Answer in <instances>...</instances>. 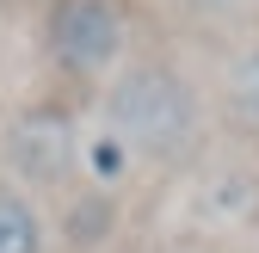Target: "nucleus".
<instances>
[{
	"instance_id": "f257e3e1",
	"label": "nucleus",
	"mask_w": 259,
	"mask_h": 253,
	"mask_svg": "<svg viewBox=\"0 0 259 253\" xmlns=\"http://www.w3.org/2000/svg\"><path fill=\"white\" fill-rule=\"evenodd\" d=\"M198 87H191L173 62H130L105 93V130L123 154L142 161H179L198 142Z\"/></svg>"
},
{
	"instance_id": "f03ea898",
	"label": "nucleus",
	"mask_w": 259,
	"mask_h": 253,
	"mask_svg": "<svg viewBox=\"0 0 259 253\" xmlns=\"http://www.w3.org/2000/svg\"><path fill=\"white\" fill-rule=\"evenodd\" d=\"M130 44V7L123 0H50L44 13V56L62 74L93 80L117 68V56Z\"/></svg>"
},
{
	"instance_id": "7ed1b4c3",
	"label": "nucleus",
	"mask_w": 259,
	"mask_h": 253,
	"mask_svg": "<svg viewBox=\"0 0 259 253\" xmlns=\"http://www.w3.org/2000/svg\"><path fill=\"white\" fill-rule=\"evenodd\" d=\"M74 154H80V130L62 105H31L7 123V167L31 185H56L74 173Z\"/></svg>"
},
{
	"instance_id": "20e7f679",
	"label": "nucleus",
	"mask_w": 259,
	"mask_h": 253,
	"mask_svg": "<svg viewBox=\"0 0 259 253\" xmlns=\"http://www.w3.org/2000/svg\"><path fill=\"white\" fill-rule=\"evenodd\" d=\"M0 253H44V210L13 185H0Z\"/></svg>"
},
{
	"instance_id": "39448f33",
	"label": "nucleus",
	"mask_w": 259,
	"mask_h": 253,
	"mask_svg": "<svg viewBox=\"0 0 259 253\" xmlns=\"http://www.w3.org/2000/svg\"><path fill=\"white\" fill-rule=\"evenodd\" d=\"M229 111L241 123H253L259 130V44L235 56V68H229Z\"/></svg>"
}]
</instances>
